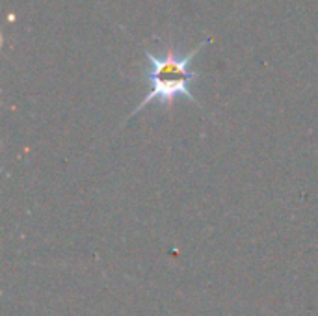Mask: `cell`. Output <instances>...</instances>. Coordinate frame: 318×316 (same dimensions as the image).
Returning a JSON list of instances; mask_svg holds the SVG:
<instances>
[{
  "instance_id": "cell-1",
  "label": "cell",
  "mask_w": 318,
  "mask_h": 316,
  "mask_svg": "<svg viewBox=\"0 0 318 316\" xmlns=\"http://www.w3.org/2000/svg\"><path fill=\"white\" fill-rule=\"evenodd\" d=\"M207 43H209V39L201 41L194 51H190L183 58L177 56L173 49H170L164 56H154L153 52L145 51L147 63L151 65L147 75H145V78H147V82L151 84V92L145 95V99L140 102L138 106L134 108L132 114L128 116V119L132 118L134 114L142 112L149 102H153V101H158L160 104L166 108H171V104H173V101L177 97H186L188 101L197 102V99L194 97V93H192L190 87H192V82L199 78V75L195 71H192L190 63L195 58V54H197Z\"/></svg>"
}]
</instances>
